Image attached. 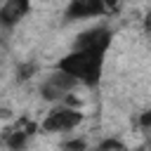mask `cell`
<instances>
[{
	"mask_svg": "<svg viewBox=\"0 0 151 151\" xmlns=\"http://www.w3.org/2000/svg\"><path fill=\"white\" fill-rule=\"evenodd\" d=\"M104 61H106V54H101V52L71 50L68 54H64L57 61V68L73 76L80 85L94 87V85H99V80L104 76Z\"/></svg>",
	"mask_w": 151,
	"mask_h": 151,
	"instance_id": "6da1fadb",
	"label": "cell"
},
{
	"mask_svg": "<svg viewBox=\"0 0 151 151\" xmlns=\"http://www.w3.org/2000/svg\"><path fill=\"white\" fill-rule=\"evenodd\" d=\"M83 111H78V109H73V106H68L66 101H61V104H54L47 113H45V118H42V123H40V130L42 132H71V130H76L80 123H83Z\"/></svg>",
	"mask_w": 151,
	"mask_h": 151,
	"instance_id": "7a4b0ae2",
	"label": "cell"
},
{
	"mask_svg": "<svg viewBox=\"0 0 151 151\" xmlns=\"http://www.w3.org/2000/svg\"><path fill=\"white\" fill-rule=\"evenodd\" d=\"M120 0H68L64 7V17L68 21H85L113 14L118 9Z\"/></svg>",
	"mask_w": 151,
	"mask_h": 151,
	"instance_id": "3957f363",
	"label": "cell"
},
{
	"mask_svg": "<svg viewBox=\"0 0 151 151\" xmlns=\"http://www.w3.org/2000/svg\"><path fill=\"white\" fill-rule=\"evenodd\" d=\"M78 87H80V83H78L73 76L54 68V73H50V76L42 80V85H40V97H42L45 101L61 104V101H66V97H68L71 92H76Z\"/></svg>",
	"mask_w": 151,
	"mask_h": 151,
	"instance_id": "277c9868",
	"label": "cell"
},
{
	"mask_svg": "<svg viewBox=\"0 0 151 151\" xmlns=\"http://www.w3.org/2000/svg\"><path fill=\"white\" fill-rule=\"evenodd\" d=\"M111 42H113L111 28L104 26V24H97V26H92V28L78 33L76 40H73V45H71V50H92V52L106 54L109 47H111Z\"/></svg>",
	"mask_w": 151,
	"mask_h": 151,
	"instance_id": "5b68a950",
	"label": "cell"
},
{
	"mask_svg": "<svg viewBox=\"0 0 151 151\" xmlns=\"http://www.w3.org/2000/svg\"><path fill=\"white\" fill-rule=\"evenodd\" d=\"M31 0H2L0 5V24L5 28H14L31 14Z\"/></svg>",
	"mask_w": 151,
	"mask_h": 151,
	"instance_id": "8992f818",
	"label": "cell"
},
{
	"mask_svg": "<svg viewBox=\"0 0 151 151\" xmlns=\"http://www.w3.org/2000/svg\"><path fill=\"white\" fill-rule=\"evenodd\" d=\"M38 130V125L35 123H31V120H26V118H21L12 130H7L5 132V144L12 149V151H21L24 146H26V142L33 137V132Z\"/></svg>",
	"mask_w": 151,
	"mask_h": 151,
	"instance_id": "52a82bcc",
	"label": "cell"
},
{
	"mask_svg": "<svg viewBox=\"0 0 151 151\" xmlns=\"http://www.w3.org/2000/svg\"><path fill=\"white\" fill-rule=\"evenodd\" d=\"M139 125H142V127H151V106L139 116Z\"/></svg>",
	"mask_w": 151,
	"mask_h": 151,
	"instance_id": "ba28073f",
	"label": "cell"
},
{
	"mask_svg": "<svg viewBox=\"0 0 151 151\" xmlns=\"http://www.w3.org/2000/svg\"><path fill=\"white\" fill-rule=\"evenodd\" d=\"M134 151H146V149H144V146H137V149H134Z\"/></svg>",
	"mask_w": 151,
	"mask_h": 151,
	"instance_id": "9c48e42d",
	"label": "cell"
}]
</instances>
